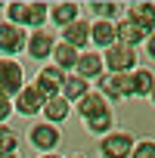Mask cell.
<instances>
[{
    "label": "cell",
    "mask_w": 155,
    "mask_h": 158,
    "mask_svg": "<svg viewBox=\"0 0 155 158\" xmlns=\"http://www.w3.org/2000/svg\"><path fill=\"white\" fill-rule=\"evenodd\" d=\"M133 146H136L133 130H124V127L109 130L99 136V158H130Z\"/></svg>",
    "instance_id": "obj_1"
},
{
    "label": "cell",
    "mask_w": 155,
    "mask_h": 158,
    "mask_svg": "<svg viewBox=\"0 0 155 158\" xmlns=\"http://www.w3.org/2000/svg\"><path fill=\"white\" fill-rule=\"evenodd\" d=\"M22 87H25V65H22L19 59L0 56V93L13 99Z\"/></svg>",
    "instance_id": "obj_2"
},
{
    "label": "cell",
    "mask_w": 155,
    "mask_h": 158,
    "mask_svg": "<svg viewBox=\"0 0 155 158\" xmlns=\"http://www.w3.org/2000/svg\"><path fill=\"white\" fill-rule=\"evenodd\" d=\"M103 62H106V71L112 74H130L136 68V50L124 44H112L109 50H103Z\"/></svg>",
    "instance_id": "obj_3"
},
{
    "label": "cell",
    "mask_w": 155,
    "mask_h": 158,
    "mask_svg": "<svg viewBox=\"0 0 155 158\" xmlns=\"http://www.w3.org/2000/svg\"><path fill=\"white\" fill-rule=\"evenodd\" d=\"M28 143L37 149V155H44V152H56L59 143H62V133H59V127L50 124V121H34V124L28 127Z\"/></svg>",
    "instance_id": "obj_4"
},
{
    "label": "cell",
    "mask_w": 155,
    "mask_h": 158,
    "mask_svg": "<svg viewBox=\"0 0 155 158\" xmlns=\"http://www.w3.org/2000/svg\"><path fill=\"white\" fill-rule=\"evenodd\" d=\"M96 84H99V93L109 99V106H112V102L133 99V90H130V74H112V71H106Z\"/></svg>",
    "instance_id": "obj_5"
},
{
    "label": "cell",
    "mask_w": 155,
    "mask_h": 158,
    "mask_svg": "<svg viewBox=\"0 0 155 158\" xmlns=\"http://www.w3.org/2000/svg\"><path fill=\"white\" fill-rule=\"evenodd\" d=\"M62 81H65V71L50 62V65H40V68H37V74H34V90H37L44 99H50V96H59Z\"/></svg>",
    "instance_id": "obj_6"
},
{
    "label": "cell",
    "mask_w": 155,
    "mask_h": 158,
    "mask_svg": "<svg viewBox=\"0 0 155 158\" xmlns=\"http://www.w3.org/2000/svg\"><path fill=\"white\" fill-rule=\"evenodd\" d=\"M25 40H28V31L19 28V25H10V22H0V56H19L25 53Z\"/></svg>",
    "instance_id": "obj_7"
},
{
    "label": "cell",
    "mask_w": 155,
    "mask_h": 158,
    "mask_svg": "<svg viewBox=\"0 0 155 158\" xmlns=\"http://www.w3.org/2000/svg\"><path fill=\"white\" fill-rule=\"evenodd\" d=\"M124 10H127V19L143 34H152L155 31V0H133V3H127Z\"/></svg>",
    "instance_id": "obj_8"
},
{
    "label": "cell",
    "mask_w": 155,
    "mask_h": 158,
    "mask_svg": "<svg viewBox=\"0 0 155 158\" xmlns=\"http://www.w3.org/2000/svg\"><path fill=\"white\" fill-rule=\"evenodd\" d=\"M74 74H81L84 81L96 84L99 77L106 74V62H103V53L99 50H84L78 56V65H74Z\"/></svg>",
    "instance_id": "obj_9"
},
{
    "label": "cell",
    "mask_w": 155,
    "mask_h": 158,
    "mask_svg": "<svg viewBox=\"0 0 155 158\" xmlns=\"http://www.w3.org/2000/svg\"><path fill=\"white\" fill-rule=\"evenodd\" d=\"M59 40L62 44H68V47H74V50H90V19H78V22H71V25H65V28H59Z\"/></svg>",
    "instance_id": "obj_10"
},
{
    "label": "cell",
    "mask_w": 155,
    "mask_h": 158,
    "mask_svg": "<svg viewBox=\"0 0 155 158\" xmlns=\"http://www.w3.org/2000/svg\"><path fill=\"white\" fill-rule=\"evenodd\" d=\"M53 47H56V34H50L47 28L44 31H28V40H25V53L28 59H50L53 56Z\"/></svg>",
    "instance_id": "obj_11"
},
{
    "label": "cell",
    "mask_w": 155,
    "mask_h": 158,
    "mask_svg": "<svg viewBox=\"0 0 155 158\" xmlns=\"http://www.w3.org/2000/svg\"><path fill=\"white\" fill-rule=\"evenodd\" d=\"M13 109H16L19 115H25V118H34V115H40V109H44V96L34 90V84H25V87L13 96Z\"/></svg>",
    "instance_id": "obj_12"
},
{
    "label": "cell",
    "mask_w": 155,
    "mask_h": 158,
    "mask_svg": "<svg viewBox=\"0 0 155 158\" xmlns=\"http://www.w3.org/2000/svg\"><path fill=\"white\" fill-rule=\"evenodd\" d=\"M74 112V106L59 93V96H50V99H44V109H40V115H44V121H50V124H62V121H68V115Z\"/></svg>",
    "instance_id": "obj_13"
},
{
    "label": "cell",
    "mask_w": 155,
    "mask_h": 158,
    "mask_svg": "<svg viewBox=\"0 0 155 158\" xmlns=\"http://www.w3.org/2000/svg\"><path fill=\"white\" fill-rule=\"evenodd\" d=\"M74 112L81 115V121L84 118H93V115H103V112H112V106H109V99L99 93V90H90L87 96H81L74 102Z\"/></svg>",
    "instance_id": "obj_14"
},
{
    "label": "cell",
    "mask_w": 155,
    "mask_h": 158,
    "mask_svg": "<svg viewBox=\"0 0 155 158\" xmlns=\"http://www.w3.org/2000/svg\"><path fill=\"white\" fill-rule=\"evenodd\" d=\"M81 3H74V0H59V3H50V22L53 25H59V28H65V25H71V22H78L81 19Z\"/></svg>",
    "instance_id": "obj_15"
},
{
    "label": "cell",
    "mask_w": 155,
    "mask_h": 158,
    "mask_svg": "<svg viewBox=\"0 0 155 158\" xmlns=\"http://www.w3.org/2000/svg\"><path fill=\"white\" fill-rule=\"evenodd\" d=\"M112 44H118L115 22H90V47L103 53V50H109Z\"/></svg>",
    "instance_id": "obj_16"
},
{
    "label": "cell",
    "mask_w": 155,
    "mask_h": 158,
    "mask_svg": "<svg viewBox=\"0 0 155 158\" xmlns=\"http://www.w3.org/2000/svg\"><path fill=\"white\" fill-rule=\"evenodd\" d=\"M47 22H50V3L28 0L25 3V31H44Z\"/></svg>",
    "instance_id": "obj_17"
},
{
    "label": "cell",
    "mask_w": 155,
    "mask_h": 158,
    "mask_svg": "<svg viewBox=\"0 0 155 158\" xmlns=\"http://www.w3.org/2000/svg\"><path fill=\"white\" fill-rule=\"evenodd\" d=\"M152 84H155V71L149 68V65H136L133 71H130V90H133V99H149V93H152Z\"/></svg>",
    "instance_id": "obj_18"
},
{
    "label": "cell",
    "mask_w": 155,
    "mask_h": 158,
    "mask_svg": "<svg viewBox=\"0 0 155 158\" xmlns=\"http://www.w3.org/2000/svg\"><path fill=\"white\" fill-rule=\"evenodd\" d=\"M78 56H81V50H74V47H68V44H62V40H56V47H53V65L56 68H62L65 74H71L74 71V65H78Z\"/></svg>",
    "instance_id": "obj_19"
},
{
    "label": "cell",
    "mask_w": 155,
    "mask_h": 158,
    "mask_svg": "<svg viewBox=\"0 0 155 158\" xmlns=\"http://www.w3.org/2000/svg\"><path fill=\"white\" fill-rule=\"evenodd\" d=\"M59 93L74 106L81 96H87V93H90V81H84L81 74H74V71H71V74H65V81H62V90H59Z\"/></svg>",
    "instance_id": "obj_20"
},
{
    "label": "cell",
    "mask_w": 155,
    "mask_h": 158,
    "mask_svg": "<svg viewBox=\"0 0 155 158\" xmlns=\"http://www.w3.org/2000/svg\"><path fill=\"white\" fill-rule=\"evenodd\" d=\"M115 31H118V44H124V47H133V50H136V47L146 40V34H143V31H140V28H136V25L127 19V16L115 22Z\"/></svg>",
    "instance_id": "obj_21"
},
{
    "label": "cell",
    "mask_w": 155,
    "mask_h": 158,
    "mask_svg": "<svg viewBox=\"0 0 155 158\" xmlns=\"http://www.w3.org/2000/svg\"><path fill=\"white\" fill-rule=\"evenodd\" d=\"M87 10L93 13V22H118L121 3H118V0H93Z\"/></svg>",
    "instance_id": "obj_22"
},
{
    "label": "cell",
    "mask_w": 155,
    "mask_h": 158,
    "mask_svg": "<svg viewBox=\"0 0 155 158\" xmlns=\"http://www.w3.org/2000/svg\"><path fill=\"white\" fill-rule=\"evenodd\" d=\"M84 130L93 136H103L109 130H115V112H103V115H93V118H84Z\"/></svg>",
    "instance_id": "obj_23"
},
{
    "label": "cell",
    "mask_w": 155,
    "mask_h": 158,
    "mask_svg": "<svg viewBox=\"0 0 155 158\" xmlns=\"http://www.w3.org/2000/svg\"><path fill=\"white\" fill-rule=\"evenodd\" d=\"M3 16H6L3 22L25 28V0H13V3H3Z\"/></svg>",
    "instance_id": "obj_24"
},
{
    "label": "cell",
    "mask_w": 155,
    "mask_h": 158,
    "mask_svg": "<svg viewBox=\"0 0 155 158\" xmlns=\"http://www.w3.org/2000/svg\"><path fill=\"white\" fill-rule=\"evenodd\" d=\"M3 152H19V133L10 124H0V155Z\"/></svg>",
    "instance_id": "obj_25"
},
{
    "label": "cell",
    "mask_w": 155,
    "mask_h": 158,
    "mask_svg": "<svg viewBox=\"0 0 155 158\" xmlns=\"http://www.w3.org/2000/svg\"><path fill=\"white\" fill-rule=\"evenodd\" d=\"M130 158H155V139H152V136L136 139V146H133Z\"/></svg>",
    "instance_id": "obj_26"
},
{
    "label": "cell",
    "mask_w": 155,
    "mask_h": 158,
    "mask_svg": "<svg viewBox=\"0 0 155 158\" xmlns=\"http://www.w3.org/2000/svg\"><path fill=\"white\" fill-rule=\"evenodd\" d=\"M13 115H16V109H13V99L0 93V124H6Z\"/></svg>",
    "instance_id": "obj_27"
},
{
    "label": "cell",
    "mask_w": 155,
    "mask_h": 158,
    "mask_svg": "<svg viewBox=\"0 0 155 158\" xmlns=\"http://www.w3.org/2000/svg\"><path fill=\"white\" fill-rule=\"evenodd\" d=\"M143 50H146V56H149V59H155V31H152V34H146Z\"/></svg>",
    "instance_id": "obj_28"
},
{
    "label": "cell",
    "mask_w": 155,
    "mask_h": 158,
    "mask_svg": "<svg viewBox=\"0 0 155 158\" xmlns=\"http://www.w3.org/2000/svg\"><path fill=\"white\" fill-rule=\"evenodd\" d=\"M62 158H90L87 152H71V155H62Z\"/></svg>",
    "instance_id": "obj_29"
},
{
    "label": "cell",
    "mask_w": 155,
    "mask_h": 158,
    "mask_svg": "<svg viewBox=\"0 0 155 158\" xmlns=\"http://www.w3.org/2000/svg\"><path fill=\"white\" fill-rule=\"evenodd\" d=\"M37 158H62V155H56V152H44V155H37Z\"/></svg>",
    "instance_id": "obj_30"
},
{
    "label": "cell",
    "mask_w": 155,
    "mask_h": 158,
    "mask_svg": "<svg viewBox=\"0 0 155 158\" xmlns=\"http://www.w3.org/2000/svg\"><path fill=\"white\" fill-rule=\"evenodd\" d=\"M0 158H19V152H3Z\"/></svg>",
    "instance_id": "obj_31"
},
{
    "label": "cell",
    "mask_w": 155,
    "mask_h": 158,
    "mask_svg": "<svg viewBox=\"0 0 155 158\" xmlns=\"http://www.w3.org/2000/svg\"><path fill=\"white\" fill-rule=\"evenodd\" d=\"M149 102L155 106V84H152V93H149Z\"/></svg>",
    "instance_id": "obj_32"
},
{
    "label": "cell",
    "mask_w": 155,
    "mask_h": 158,
    "mask_svg": "<svg viewBox=\"0 0 155 158\" xmlns=\"http://www.w3.org/2000/svg\"><path fill=\"white\" fill-rule=\"evenodd\" d=\"M0 13H3V3H0Z\"/></svg>",
    "instance_id": "obj_33"
}]
</instances>
